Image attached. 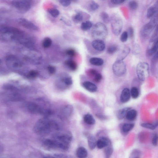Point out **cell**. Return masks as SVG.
<instances>
[{
	"mask_svg": "<svg viewBox=\"0 0 158 158\" xmlns=\"http://www.w3.org/2000/svg\"><path fill=\"white\" fill-rule=\"evenodd\" d=\"M3 88L5 90L12 92H15L17 90V88L14 86L9 84H5L3 86Z\"/></svg>",
	"mask_w": 158,
	"mask_h": 158,
	"instance_id": "cell-41",
	"label": "cell"
},
{
	"mask_svg": "<svg viewBox=\"0 0 158 158\" xmlns=\"http://www.w3.org/2000/svg\"><path fill=\"white\" fill-rule=\"evenodd\" d=\"M158 22V17L156 16L152 17L149 21L145 24L141 29V35L144 37L149 36L156 27Z\"/></svg>",
	"mask_w": 158,
	"mask_h": 158,
	"instance_id": "cell-4",
	"label": "cell"
},
{
	"mask_svg": "<svg viewBox=\"0 0 158 158\" xmlns=\"http://www.w3.org/2000/svg\"><path fill=\"white\" fill-rule=\"evenodd\" d=\"M89 7L91 10L95 11L97 10L99 8V5L95 2L92 1L90 4Z\"/></svg>",
	"mask_w": 158,
	"mask_h": 158,
	"instance_id": "cell-45",
	"label": "cell"
},
{
	"mask_svg": "<svg viewBox=\"0 0 158 158\" xmlns=\"http://www.w3.org/2000/svg\"><path fill=\"white\" fill-rule=\"evenodd\" d=\"M152 143L154 146H157L158 144V135L155 134L153 138Z\"/></svg>",
	"mask_w": 158,
	"mask_h": 158,
	"instance_id": "cell-51",
	"label": "cell"
},
{
	"mask_svg": "<svg viewBox=\"0 0 158 158\" xmlns=\"http://www.w3.org/2000/svg\"><path fill=\"white\" fill-rule=\"evenodd\" d=\"M137 115V111L134 109H130L127 113L126 117L129 121H132L135 119Z\"/></svg>",
	"mask_w": 158,
	"mask_h": 158,
	"instance_id": "cell-26",
	"label": "cell"
},
{
	"mask_svg": "<svg viewBox=\"0 0 158 158\" xmlns=\"http://www.w3.org/2000/svg\"><path fill=\"white\" fill-rule=\"evenodd\" d=\"M100 16L104 22L105 23H108L110 21L109 16L107 12H102L100 14Z\"/></svg>",
	"mask_w": 158,
	"mask_h": 158,
	"instance_id": "cell-36",
	"label": "cell"
},
{
	"mask_svg": "<svg viewBox=\"0 0 158 158\" xmlns=\"http://www.w3.org/2000/svg\"><path fill=\"white\" fill-rule=\"evenodd\" d=\"M127 31L129 37L131 39L134 36V29L132 27H130L128 28V31Z\"/></svg>",
	"mask_w": 158,
	"mask_h": 158,
	"instance_id": "cell-47",
	"label": "cell"
},
{
	"mask_svg": "<svg viewBox=\"0 0 158 158\" xmlns=\"http://www.w3.org/2000/svg\"><path fill=\"white\" fill-rule=\"evenodd\" d=\"M66 54L69 56L74 57L75 56L76 53L74 49H71L67 50L66 51Z\"/></svg>",
	"mask_w": 158,
	"mask_h": 158,
	"instance_id": "cell-48",
	"label": "cell"
},
{
	"mask_svg": "<svg viewBox=\"0 0 158 158\" xmlns=\"http://www.w3.org/2000/svg\"><path fill=\"white\" fill-rule=\"evenodd\" d=\"M125 1L123 0H112L111 1V3L113 4L118 5L122 4Z\"/></svg>",
	"mask_w": 158,
	"mask_h": 158,
	"instance_id": "cell-53",
	"label": "cell"
},
{
	"mask_svg": "<svg viewBox=\"0 0 158 158\" xmlns=\"http://www.w3.org/2000/svg\"><path fill=\"white\" fill-rule=\"evenodd\" d=\"M134 126V124L132 123H126L123 124L122 129L124 133H127L131 130Z\"/></svg>",
	"mask_w": 158,
	"mask_h": 158,
	"instance_id": "cell-32",
	"label": "cell"
},
{
	"mask_svg": "<svg viewBox=\"0 0 158 158\" xmlns=\"http://www.w3.org/2000/svg\"><path fill=\"white\" fill-rule=\"evenodd\" d=\"M22 31L16 28L9 26H2L0 27V34H15L21 33Z\"/></svg>",
	"mask_w": 158,
	"mask_h": 158,
	"instance_id": "cell-12",
	"label": "cell"
},
{
	"mask_svg": "<svg viewBox=\"0 0 158 158\" xmlns=\"http://www.w3.org/2000/svg\"><path fill=\"white\" fill-rule=\"evenodd\" d=\"M157 123L154 124L150 123H142L141 124L142 127L150 130H154L155 129L157 126Z\"/></svg>",
	"mask_w": 158,
	"mask_h": 158,
	"instance_id": "cell-34",
	"label": "cell"
},
{
	"mask_svg": "<svg viewBox=\"0 0 158 158\" xmlns=\"http://www.w3.org/2000/svg\"><path fill=\"white\" fill-rule=\"evenodd\" d=\"M57 128L58 126L54 122L47 118H43L39 120L36 123L33 130L36 134L44 136Z\"/></svg>",
	"mask_w": 158,
	"mask_h": 158,
	"instance_id": "cell-1",
	"label": "cell"
},
{
	"mask_svg": "<svg viewBox=\"0 0 158 158\" xmlns=\"http://www.w3.org/2000/svg\"><path fill=\"white\" fill-rule=\"evenodd\" d=\"M1 64H2V61L1 59H0V65H1Z\"/></svg>",
	"mask_w": 158,
	"mask_h": 158,
	"instance_id": "cell-56",
	"label": "cell"
},
{
	"mask_svg": "<svg viewBox=\"0 0 158 158\" xmlns=\"http://www.w3.org/2000/svg\"><path fill=\"white\" fill-rule=\"evenodd\" d=\"M136 71L139 79L142 81L145 80L149 75V64L145 62L139 63L137 66Z\"/></svg>",
	"mask_w": 158,
	"mask_h": 158,
	"instance_id": "cell-5",
	"label": "cell"
},
{
	"mask_svg": "<svg viewBox=\"0 0 158 158\" xmlns=\"http://www.w3.org/2000/svg\"><path fill=\"white\" fill-rule=\"evenodd\" d=\"M102 78V74L97 73L95 75L94 80L97 82H99Z\"/></svg>",
	"mask_w": 158,
	"mask_h": 158,
	"instance_id": "cell-52",
	"label": "cell"
},
{
	"mask_svg": "<svg viewBox=\"0 0 158 158\" xmlns=\"http://www.w3.org/2000/svg\"><path fill=\"white\" fill-rule=\"evenodd\" d=\"M89 73L92 75H95L98 73L97 71L95 69H91L89 70Z\"/></svg>",
	"mask_w": 158,
	"mask_h": 158,
	"instance_id": "cell-54",
	"label": "cell"
},
{
	"mask_svg": "<svg viewBox=\"0 0 158 158\" xmlns=\"http://www.w3.org/2000/svg\"><path fill=\"white\" fill-rule=\"evenodd\" d=\"M76 155L78 158H86L88 155L87 151L83 147H79L77 150Z\"/></svg>",
	"mask_w": 158,
	"mask_h": 158,
	"instance_id": "cell-22",
	"label": "cell"
},
{
	"mask_svg": "<svg viewBox=\"0 0 158 158\" xmlns=\"http://www.w3.org/2000/svg\"><path fill=\"white\" fill-rule=\"evenodd\" d=\"M92 45L93 48L99 51H103L106 47L105 44L102 40L96 39L94 40L92 43Z\"/></svg>",
	"mask_w": 158,
	"mask_h": 158,
	"instance_id": "cell-14",
	"label": "cell"
},
{
	"mask_svg": "<svg viewBox=\"0 0 158 158\" xmlns=\"http://www.w3.org/2000/svg\"><path fill=\"white\" fill-rule=\"evenodd\" d=\"M5 61L7 66L12 69H19L23 66L21 61L13 55H10L6 56Z\"/></svg>",
	"mask_w": 158,
	"mask_h": 158,
	"instance_id": "cell-9",
	"label": "cell"
},
{
	"mask_svg": "<svg viewBox=\"0 0 158 158\" xmlns=\"http://www.w3.org/2000/svg\"><path fill=\"white\" fill-rule=\"evenodd\" d=\"M58 78L59 81L66 86H70L72 84L71 77L65 74L61 75Z\"/></svg>",
	"mask_w": 158,
	"mask_h": 158,
	"instance_id": "cell-15",
	"label": "cell"
},
{
	"mask_svg": "<svg viewBox=\"0 0 158 158\" xmlns=\"http://www.w3.org/2000/svg\"><path fill=\"white\" fill-rule=\"evenodd\" d=\"M108 34V29L103 23L98 22L94 25L92 30V35L96 39H105Z\"/></svg>",
	"mask_w": 158,
	"mask_h": 158,
	"instance_id": "cell-2",
	"label": "cell"
},
{
	"mask_svg": "<svg viewBox=\"0 0 158 158\" xmlns=\"http://www.w3.org/2000/svg\"><path fill=\"white\" fill-rule=\"evenodd\" d=\"M43 144L44 146L48 149L58 148L57 144L55 140L47 139L44 142Z\"/></svg>",
	"mask_w": 158,
	"mask_h": 158,
	"instance_id": "cell-21",
	"label": "cell"
},
{
	"mask_svg": "<svg viewBox=\"0 0 158 158\" xmlns=\"http://www.w3.org/2000/svg\"><path fill=\"white\" fill-rule=\"evenodd\" d=\"M72 135L69 132L58 136L56 140L58 148L64 150L67 149L71 140Z\"/></svg>",
	"mask_w": 158,
	"mask_h": 158,
	"instance_id": "cell-6",
	"label": "cell"
},
{
	"mask_svg": "<svg viewBox=\"0 0 158 158\" xmlns=\"http://www.w3.org/2000/svg\"><path fill=\"white\" fill-rule=\"evenodd\" d=\"M158 39L155 40H150V44L147 50L148 54L150 56L154 55L157 52Z\"/></svg>",
	"mask_w": 158,
	"mask_h": 158,
	"instance_id": "cell-13",
	"label": "cell"
},
{
	"mask_svg": "<svg viewBox=\"0 0 158 158\" xmlns=\"http://www.w3.org/2000/svg\"><path fill=\"white\" fill-rule=\"evenodd\" d=\"M83 15L80 12H77L76 14L74 16L72 17L73 20L76 23H79L83 20Z\"/></svg>",
	"mask_w": 158,
	"mask_h": 158,
	"instance_id": "cell-33",
	"label": "cell"
},
{
	"mask_svg": "<svg viewBox=\"0 0 158 158\" xmlns=\"http://www.w3.org/2000/svg\"><path fill=\"white\" fill-rule=\"evenodd\" d=\"M93 24L90 21H87L82 23L81 25V29L82 30L87 31L89 30L92 26Z\"/></svg>",
	"mask_w": 158,
	"mask_h": 158,
	"instance_id": "cell-31",
	"label": "cell"
},
{
	"mask_svg": "<svg viewBox=\"0 0 158 158\" xmlns=\"http://www.w3.org/2000/svg\"><path fill=\"white\" fill-rule=\"evenodd\" d=\"M27 107L29 112L33 114L46 116L49 115L51 113L49 109L43 108L34 103H29Z\"/></svg>",
	"mask_w": 158,
	"mask_h": 158,
	"instance_id": "cell-7",
	"label": "cell"
},
{
	"mask_svg": "<svg viewBox=\"0 0 158 158\" xmlns=\"http://www.w3.org/2000/svg\"><path fill=\"white\" fill-rule=\"evenodd\" d=\"M111 28L112 33L116 36L121 34L123 27L122 18L117 14H113L110 19Z\"/></svg>",
	"mask_w": 158,
	"mask_h": 158,
	"instance_id": "cell-3",
	"label": "cell"
},
{
	"mask_svg": "<svg viewBox=\"0 0 158 158\" xmlns=\"http://www.w3.org/2000/svg\"><path fill=\"white\" fill-rule=\"evenodd\" d=\"M46 158H54L51 157H46Z\"/></svg>",
	"mask_w": 158,
	"mask_h": 158,
	"instance_id": "cell-57",
	"label": "cell"
},
{
	"mask_svg": "<svg viewBox=\"0 0 158 158\" xmlns=\"http://www.w3.org/2000/svg\"><path fill=\"white\" fill-rule=\"evenodd\" d=\"M131 94L129 90L125 88L123 90L120 97V100L123 103L127 102L130 98Z\"/></svg>",
	"mask_w": 158,
	"mask_h": 158,
	"instance_id": "cell-17",
	"label": "cell"
},
{
	"mask_svg": "<svg viewBox=\"0 0 158 158\" xmlns=\"http://www.w3.org/2000/svg\"><path fill=\"white\" fill-rule=\"evenodd\" d=\"M18 22L21 26L28 29L35 31L39 30V28L34 24L24 18L19 19Z\"/></svg>",
	"mask_w": 158,
	"mask_h": 158,
	"instance_id": "cell-11",
	"label": "cell"
},
{
	"mask_svg": "<svg viewBox=\"0 0 158 158\" xmlns=\"http://www.w3.org/2000/svg\"><path fill=\"white\" fill-rule=\"evenodd\" d=\"M39 75V73L34 70L30 71L27 75L28 77L30 79H34Z\"/></svg>",
	"mask_w": 158,
	"mask_h": 158,
	"instance_id": "cell-42",
	"label": "cell"
},
{
	"mask_svg": "<svg viewBox=\"0 0 158 158\" xmlns=\"http://www.w3.org/2000/svg\"><path fill=\"white\" fill-rule=\"evenodd\" d=\"M130 51V48L125 46L119 54L117 59L123 61L129 54Z\"/></svg>",
	"mask_w": 158,
	"mask_h": 158,
	"instance_id": "cell-19",
	"label": "cell"
},
{
	"mask_svg": "<svg viewBox=\"0 0 158 158\" xmlns=\"http://www.w3.org/2000/svg\"><path fill=\"white\" fill-rule=\"evenodd\" d=\"M73 111V107L70 105L65 106L62 109V114L67 117H69Z\"/></svg>",
	"mask_w": 158,
	"mask_h": 158,
	"instance_id": "cell-24",
	"label": "cell"
},
{
	"mask_svg": "<svg viewBox=\"0 0 158 158\" xmlns=\"http://www.w3.org/2000/svg\"><path fill=\"white\" fill-rule=\"evenodd\" d=\"M129 6L130 9L132 10H136L138 7V3L136 1H132L129 2Z\"/></svg>",
	"mask_w": 158,
	"mask_h": 158,
	"instance_id": "cell-44",
	"label": "cell"
},
{
	"mask_svg": "<svg viewBox=\"0 0 158 158\" xmlns=\"http://www.w3.org/2000/svg\"><path fill=\"white\" fill-rule=\"evenodd\" d=\"M131 109L130 107L125 108L119 110L117 113V117L119 119H122L126 117L127 112Z\"/></svg>",
	"mask_w": 158,
	"mask_h": 158,
	"instance_id": "cell-27",
	"label": "cell"
},
{
	"mask_svg": "<svg viewBox=\"0 0 158 158\" xmlns=\"http://www.w3.org/2000/svg\"><path fill=\"white\" fill-rule=\"evenodd\" d=\"M3 151V147L0 145V155H1Z\"/></svg>",
	"mask_w": 158,
	"mask_h": 158,
	"instance_id": "cell-55",
	"label": "cell"
},
{
	"mask_svg": "<svg viewBox=\"0 0 158 158\" xmlns=\"http://www.w3.org/2000/svg\"><path fill=\"white\" fill-rule=\"evenodd\" d=\"M89 62L92 65L97 66H102L104 63V61L102 59L96 57L91 58Z\"/></svg>",
	"mask_w": 158,
	"mask_h": 158,
	"instance_id": "cell-25",
	"label": "cell"
},
{
	"mask_svg": "<svg viewBox=\"0 0 158 158\" xmlns=\"http://www.w3.org/2000/svg\"><path fill=\"white\" fill-rule=\"evenodd\" d=\"M65 63L66 65L72 71H75L76 70L78 67L77 65V63L74 61L69 59L66 60Z\"/></svg>",
	"mask_w": 158,
	"mask_h": 158,
	"instance_id": "cell-28",
	"label": "cell"
},
{
	"mask_svg": "<svg viewBox=\"0 0 158 158\" xmlns=\"http://www.w3.org/2000/svg\"><path fill=\"white\" fill-rule=\"evenodd\" d=\"M134 158H139L138 157H135Z\"/></svg>",
	"mask_w": 158,
	"mask_h": 158,
	"instance_id": "cell-58",
	"label": "cell"
},
{
	"mask_svg": "<svg viewBox=\"0 0 158 158\" xmlns=\"http://www.w3.org/2000/svg\"><path fill=\"white\" fill-rule=\"evenodd\" d=\"M10 98L12 101H18L21 100V97L20 94L14 93L10 95Z\"/></svg>",
	"mask_w": 158,
	"mask_h": 158,
	"instance_id": "cell-43",
	"label": "cell"
},
{
	"mask_svg": "<svg viewBox=\"0 0 158 158\" xmlns=\"http://www.w3.org/2000/svg\"><path fill=\"white\" fill-rule=\"evenodd\" d=\"M118 50V46L115 45L110 46L107 49V52L109 54H112L117 52Z\"/></svg>",
	"mask_w": 158,
	"mask_h": 158,
	"instance_id": "cell-37",
	"label": "cell"
},
{
	"mask_svg": "<svg viewBox=\"0 0 158 158\" xmlns=\"http://www.w3.org/2000/svg\"><path fill=\"white\" fill-rule=\"evenodd\" d=\"M97 142L96 138L94 136H90L88 137V146L91 150H93L96 148L97 145Z\"/></svg>",
	"mask_w": 158,
	"mask_h": 158,
	"instance_id": "cell-23",
	"label": "cell"
},
{
	"mask_svg": "<svg viewBox=\"0 0 158 158\" xmlns=\"http://www.w3.org/2000/svg\"><path fill=\"white\" fill-rule=\"evenodd\" d=\"M141 48L140 46L137 44H134L132 48V53L134 55H137L139 54L141 52Z\"/></svg>",
	"mask_w": 158,
	"mask_h": 158,
	"instance_id": "cell-39",
	"label": "cell"
},
{
	"mask_svg": "<svg viewBox=\"0 0 158 158\" xmlns=\"http://www.w3.org/2000/svg\"><path fill=\"white\" fill-rule=\"evenodd\" d=\"M59 2L62 6L65 7H68L71 3V1H67V0H61L59 1Z\"/></svg>",
	"mask_w": 158,
	"mask_h": 158,
	"instance_id": "cell-50",
	"label": "cell"
},
{
	"mask_svg": "<svg viewBox=\"0 0 158 158\" xmlns=\"http://www.w3.org/2000/svg\"><path fill=\"white\" fill-rule=\"evenodd\" d=\"M85 122L88 124L93 125L95 124L96 121L93 116L90 114L85 115L84 118Z\"/></svg>",
	"mask_w": 158,
	"mask_h": 158,
	"instance_id": "cell-30",
	"label": "cell"
},
{
	"mask_svg": "<svg viewBox=\"0 0 158 158\" xmlns=\"http://www.w3.org/2000/svg\"><path fill=\"white\" fill-rule=\"evenodd\" d=\"M48 11L50 15L55 18L58 17L60 14L59 11L56 9H50L48 10Z\"/></svg>",
	"mask_w": 158,
	"mask_h": 158,
	"instance_id": "cell-40",
	"label": "cell"
},
{
	"mask_svg": "<svg viewBox=\"0 0 158 158\" xmlns=\"http://www.w3.org/2000/svg\"><path fill=\"white\" fill-rule=\"evenodd\" d=\"M158 11V4L157 3L151 6L148 9L147 16L148 18H150L154 16L157 13Z\"/></svg>",
	"mask_w": 158,
	"mask_h": 158,
	"instance_id": "cell-20",
	"label": "cell"
},
{
	"mask_svg": "<svg viewBox=\"0 0 158 158\" xmlns=\"http://www.w3.org/2000/svg\"><path fill=\"white\" fill-rule=\"evenodd\" d=\"M12 5L19 11L21 12H26L30 9L31 3L29 1H15L12 2Z\"/></svg>",
	"mask_w": 158,
	"mask_h": 158,
	"instance_id": "cell-10",
	"label": "cell"
},
{
	"mask_svg": "<svg viewBox=\"0 0 158 158\" xmlns=\"http://www.w3.org/2000/svg\"><path fill=\"white\" fill-rule=\"evenodd\" d=\"M130 93L131 96L134 99H136L139 96V91L138 88L136 87H132Z\"/></svg>",
	"mask_w": 158,
	"mask_h": 158,
	"instance_id": "cell-38",
	"label": "cell"
},
{
	"mask_svg": "<svg viewBox=\"0 0 158 158\" xmlns=\"http://www.w3.org/2000/svg\"><path fill=\"white\" fill-rule=\"evenodd\" d=\"M52 41L49 37H45L43 40L42 46L44 48H49L52 45Z\"/></svg>",
	"mask_w": 158,
	"mask_h": 158,
	"instance_id": "cell-35",
	"label": "cell"
},
{
	"mask_svg": "<svg viewBox=\"0 0 158 158\" xmlns=\"http://www.w3.org/2000/svg\"><path fill=\"white\" fill-rule=\"evenodd\" d=\"M129 36L127 31H124L122 34L120 40L123 42H124L127 41Z\"/></svg>",
	"mask_w": 158,
	"mask_h": 158,
	"instance_id": "cell-46",
	"label": "cell"
},
{
	"mask_svg": "<svg viewBox=\"0 0 158 158\" xmlns=\"http://www.w3.org/2000/svg\"><path fill=\"white\" fill-rule=\"evenodd\" d=\"M48 72L50 74H54L56 72V68L54 66L49 65L47 67Z\"/></svg>",
	"mask_w": 158,
	"mask_h": 158,
	"instance_id": "cell-49",
	"label": "cell"
},
{
	"mask_svg": "<svg viewBox=\"0 0 158 158\" xmlns=\"http://www.w3.org/2000/svg\"><path fill=\"white\" fill-rule=\"evenodd\" d=\"M83 85L86 89L91 92H96L97 90V87L96 85L90 82H84Z\"/></svg>",
	"mask_w": 158,
	"mask_h": 158,
	"instance_id": "cell-18",
	"label": "cell"
},
{
	"mask_svg": "<svg viewBox=\"0 0 158 158\" xmlns=\"http://www.w3.org/2000/svg\"><path fill=\"white\" fill-rule=\"evenodd\" d=\"M112 70L117 76L120 77L125 74L127 69L123 61L117 59L113 65Z\"/></svg>",
	"mask_w": 158,
	"mask_h": 158,
	"instance_id": "cell-8",
	"label": "cell"
},
{
	"mask_svg": "<svg viewBox=\"0 0 158 158\" xmlns=\"http://www.w3.org/2000/svg\"><path fill=\"white\" fill-rule=\"evenodd\" d=\"M113 148L112 143L105 147L104 153L105 158H110L113 152Z\"/></svg>",
	"mask_w": 158,
	"mask_h": 158,
	"instance_id": "cell-29",
	"label": "cell"
},
{
	"mask_svg": "<svg viewBox=\"0 0 158 158\" xmlns=\"http://www.w3.org/2000/svg\"><path fill=\"white\" fill-rule=\"evenodd\" d=\"M111 143V142L109 138L103 137L100 138L97 141V146L99 149H102Z\"/></svg>",
	"mask_w": 158,
	"mask_h": 158,
	"instance_id": "cell-16",
	"label": "cell"
}]
</instances>
